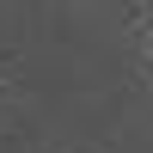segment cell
Masks as SVG:
<instances>
[{"mask_svg":"<svg viewBox=\"0 0 153 153\" xmlns=\"http://www.w3.org/2000/svg\"><path fill=\"white\" fill-rule=\"evenodd\" d=\"M0 92H6V86H0Z\"/></svg>","mask_w":153,"mask_h":153,"instance_id":"6da1fadb","label":"cell"}]
</instances>
